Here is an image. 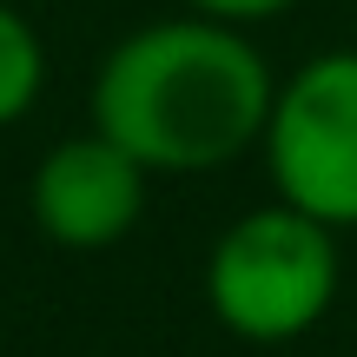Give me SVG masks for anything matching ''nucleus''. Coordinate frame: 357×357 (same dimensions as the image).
<instances>
[{"label": "nucleus", "instance_id": "f257e3e1", "mask_svg": "<svg viewBox=\"0 0 357 357\" xmlns=\"http://www.w3.org/2000/svg\"><path fill=\"white\" fill-rule=\"evenodd\" d=\"M278 73L252 26L166 13L100 53L86 86V126L126 146L153 178L225 172L265 139Z\"/></svg>", "mask_w": 357, "mask_h": 357}, {"label": "nucleus", "instance_id": "f03ea898", "mask_svg": "<svg viewBox=\"0 0 357 357\" xmlns=\"http://www.w3.org/2000/svg\"><path fill=\"white\" fill-rule=\"evenodd\" d=\"M337 284H344L337 231L284 199L238 212L205 245V271H199L212 324L258 351L311 337L331 318Z\"/></svg>", "mask_w": 357, "mask_h": 357}, {"label": "nucleus", "instance_id": "7ed1b4c3", "mask_svg": "<svg viewBox=\"0 0 357 357\" xmlns=\"http://www.w3.org/2000/svg\"><path fill=\"white\" fill-rule=\"evenodd\" d=\"M258 159L271 199L357 231V47H324L278 79Z\"/></svg>", "mask_w": 357, "mask_h": 357}, {"label": "nucleus", "instance_id": "20e7f679", "mask_svg": "<svg viewBox=\"0 0 357 357\" xmlns=\"http://www.w3.org/2000/svg\"><path fill=\"white\" fill-rule=\"evenodd\" d=\"M146 192H153V172L126 146L86 126L40 153L26 178V218L60 252H113L146 218Z\"/></svg>", "mask_w": 357, "mask_h": 357}, {"label": "nucleus", "instance_id": "39448f33", "mask_svg": "<svg viewBox=\"0 0 357 357\" xmlns=\"http://www.w3.org/2000/svg\"><path fill=\"white\" fill-rule=\"evenodd\" d=\"M47 93V40L13 0H0V132L20 126Z\"/></svg>", "mask_w": 357, "mask_h": 357}, {"label": "nucleus", "instance_id": "423d86ee", "mask_svg": "<svg viewBox=\"0 0 357 357\" xmlns=\"http://www.w3.org/2000/svg\"><path fill=\"white\" fill-rule=\"evenodd\" d=\"M185 13H205V20H225V26H265V20H284L298 0H178Z\"/></svg>", "mask_w": 357, "mask_h": 357}]
</instances>
